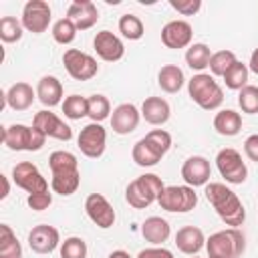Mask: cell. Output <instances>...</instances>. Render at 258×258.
I'll return each instance as SVG.
<instances>
[{
  "label": "cell",
  "mask_w": 258,
  "mask_h": 258,
  "mask_svg": "<svg viewBox=\"0 0 258 258\" xmlns=\"http://www.w3.org/2000/svg\"><path fill=\"white\" fill-rule=\"evenodd\" d=\"M216 165H218V171L220 175L232 183V185H238V183H244L246 177H248V167L246 163L242 161V155L232 149V147H224L218 151L216 155Z\"/></svg>",
  "instance_id": "obj_9"
},
{
  "label": "cell",
  "mask_w": 258,
  "mask_h": 258,
  "mask_svg": "<svg viewBox=\"0 0 258 258\" xmlns=\"http://www.w3.org/2000/svg\"><path fill=\"white\" fill-rule=\"evenodd\" d=\"M248 75H250V69H248L244 62L236 60V62L226 71L224 83H226V87L232 89V91H242V89L248 85Z\"/></svg>",
  "instance_id": "obj_30"
},
{
  "label": "cell",
  "mask_w": 258,
  "mask_h": 258,
  "mask_svg": "<svg viewBox=\"0 0 258 258\" xmlns=\"http://www.w3.org/2000/svg\"><path fill=\"white\" fill-rule=\"evenodd\" d=\"M238 105L244 113L248 115H256L258 113V87L254 85H246L240 93H238Z\"/></svg>",
  "instance_id": "obj_37"
},
{
  "label": "cell",
  "mask_w": 258,
  "mask_h": 258,
  "mask_svg": "<svg viewBox=\"0 0 258 258\" xmlns=\"http://www.w3.org/2000/svg\"><path fill=\"white\" fill-rule=\"evenodd\" d=\"M185 83L183 71L177 64H163L157 73V85L165 93H177Z\"/></svg>",
  "instance_id": "obj_28"
},
{
  "label": "cell",
  "mask_w": 258,
  "mask_h": 258,
  "mask_svg": "<svg viewBox=\"0 0 258 258\" xmlns=\"http://www.w3.org/2000/svg\"><path fill=\"white\" fill-rule=\"evenodd\" d=\"M87 103H89V115L87 117H91L93 123H101V121H105L109 117L111 103H109V99L105 95H91L87 99Z\"/></svg>",
  "instance_id": "obj_33"
},
{
  "label": "cell",
  "mask_w": 258,
  "mask_h": 258,
  "mask_svg": "<svg viewBox=\"0 0 258 258\" xmlns=\"http://www.w3.org/2000/svg\"><path fill=\"white\" fill-rule=\"evenodd\" d=\"M93 46H95V52L99 54V58L105 60V62H117L125 54L123 40L117 34H113L111 30L97 32V36L93 40Z\"/></svg>",
  "instance_id": "obj_17"
},
{
  "label": "cell",
  "mask_w": 258,
  "mask_h": 258,
  "mask_svg": "<svg viewBox=\"0 0 258 258\" xmlns=\"http://www.w3.org/2000/svg\"><path fill=\"white\" fill-rule=\"evenodd\" d=\"M77 145L81 149V153L85 157L97 159L105 153V145H107V131L103 129L101 123H89L81 129L79 137H77Z\"/></svg>",
  "instance_id": "obj_11"
},
{
  "label": "cell",
  "mask_w": 258,
  "mask_h": 258,
  "mask_svg": "<svg viewBox=\"0 0 258 258\" xmlns=\"http://www.w3.org/2000/svg\"><path fill=\"white\" fill-rule=\"evenodd\" d=\"M77 36V26L69 18H60L52 24V38L58 44H71Z\"/></svg>",
  "instance_id": "obj_36"
},
{
  "label": "cell",
  "mask_w": 258,
  "mask_h": 258,
  "mask_svg": "<svg viewBox=\"0 0 258 258\" xmlns=\"http://www.w3.org/2000/svg\"><path fill=\"white\" fill-rule=\"evenodd\" d=\"M12 179L14 183L30 194H38V191H48V181L46 177H42V173L38 171V167L30 161H20L12 167Z\"/></svg>",
  "instance_id": "obj_12"
},
{
  "label": "cell",
  "mask_w": 258,
  "mask_h": 258,
  "mask_svg": "<svg viewBox=\"0 0 258 258\" xmlns=\"http://www.w3.org/2000/svg\"><path fill=\"white\" fill-rule=\"evenodd\" d=\"M169 115H171L169 103L161 97H147L141 105V117L149 125H165L169 121Z\"/></svg>",
  "instance_id": "obj_23"
},
{
  "label": "cell",
  "mask_w": 258,
  "mask_h": 258,
  "mask_svg": "<svg viewBox=\"0 0 258 258\" xmlns=\"http://www.w3.org/2000/svg\"><path fill=\"white\" fill-rule=\"evenodd\" d=\"M36 97L44 107L60 105V101H62V83L52 75H44L36 85Z\"/></svg>",
  "instance_id": "obj_24"
},
{
  "label": "cell",
  "mask_w": 258,
  "mask_h": 258,
  "mask_svg": "<svg viewBox=\"0 0 258 258\" xmlns=\"http://www.w3.org/2000/svg\"><path fill=\"white\" fill-rule=\"evenodd\" d=\"M34 97H36V91H32V87L28 83H14L6 95H4V101L6 105L12 109V111H26L32 103H34Z\"/></svg>",
  "instance_id": "obj_25"
},
{
  "label": "cell",
  "mask_w": 258,
  "mask_h": 258,
  "mask_svg": "<svg viewBox=\"0 0 258 258\" xmlns=\"http://www.w3.org/2000/svg\"><path fill=\"white\" fill-rule=\"evenodd\" d=\"M169 6L183 16H191L202 8V0H169Z\"/></svg>",
  "instance_id": "obj_39"
},
{
  "label": "cell",
  "mask_w": 258,
  "mask_h": 258,
  "mask_svg": "<svg viewBox=\"0 0 258 258\" xmlns=\"http://www.w3.org/2000/svg\"><path fill=\"white\" fill-rule=\"evenodd\" d=\"M0 258H22V246H20V242L14 238L12 242L0 246Z\"/></svg>",
  "instance_id": "obj_41"
},
{
  "label": "cell",
  "mask_w": 258,
  "mask_h": 258,
  "mask_svg": "<svg viewBox=\"0 0 258 258\" xmlns=\"http://www.w3.org/2000/svg\"><path fill=\"white\" fill-rule=\"evenodd\" d=\"M62 62H64L67 73H69L75 81H89V79H93V77L97 75V71H99L97 60H95L91 54L81 52V50H77V48L64 50Z\"/></svg>",
  "instance_id": "obj_10"
},
{
  "label": "cell",
  "mask_w": 258,
  "mask_h": 258,
  "mask_svg": "<svg viewBox=\"0 0 258 258\" xmlns=\"http://www.w3.org/2000/svg\"><path fill=\"white\" fill-rule=\"evenodd\" d=\"M187 91L191 101L202 107L204 111H214L222 105L224 101V91L222 87L216 83V79L212 75L206 73H198L187 81Z\"/></svg>",
  "instance_id": "obj_4"
},
{
  "label": "cell",
  "mask_w": 258,
  "mask_h": 258,
  "mask_svg": "<svg viewBox=\"0 0 258 258\" xmlns=\"http://www.w3.org/2000/svg\"><path fill=\"white\" fill-rule=\"evenodd\" d=\"M163 181L159 175L155 173H145V175H139L135 177L127 189H125V200L131 208L135 210H143L147 206H151L153 202H157L159 194L163 191Z\"/></svg>",
  "instance_id": "obj_5"
},
{
  "label": "cell",
  "mask_w": 258,
  "mask_h": 258,
  "mask_svg": "<svg viewBox=\"0 0 258 258\" xmlns=\"http://www.w3.org/2000/svg\"><path fill=\"white\" fill-rule=\"evenodd\" d=\"M26 204H28L32 210L42 212V210H46V208L52 204V194H50V191H38V194H30V196L26 198Z\"/></svg>",
  "instance_id": "obj_40"
},
{
  "label": "cell",
  "mask_w": 258,
  "mask_h": 258,
  "mask_svg": "<svg viewBox=\"0 0 258 258\" xmlns=\"http://www.w3.org/2000/svg\"><path fill=\"white\" fill-rule=\"evenodd\" d=\"M32 127H36L38 131H42L46 137H54L58 141H71L73 139V129L62 121L58 119L54 113L50 111H38L32 119Z\"/></svg>",
  "instance_id": "obj_15"
},
{
  "label": "cell",
  "mask_w": 258,
  "mask_h": 258,
  "mask_svg": "<svg viewBox=\"0 0 258 258\" xmlns=\"http://www.w3.org/2000/svg\"><path fill=\"white\" fill-rule=\"evenodd\" d=\"M171 234V228H169V222L159 218V216H151L147 218L143 224H141V236L153 244V246H159L163 244Z\"/></svg>",
  "instance_id": "obj_26"
},
{
  "label": "cell",
  "mask_w": 258,
  "mask_h": 258,
  "mask_svg": "<svg viewBox=\"0 0 258 258\" xmlns=\"http://www.w3.org/2000/svg\"><path fill=\"white\" fill-rule=\"evenodd\" d=\"M2 183H4V189H2L0 198H6L8 196V179H6V175H2Z\"/></svg>",
  "instance_id": "obj_46"
},
{
  "label": "cell",
  "mask_w": 258,
  "mask_h": 258,
  "mask_svg": "<svg viewBox=\"0 0 258 258\" xmlns=\"http://www.w3.org/2000/svg\"><path fill=\"white\" fill-rule=\"evenodd\" d=\"M214 129L220 133V135H226V137H234L240 133L242 129V117L240 113L232 111V109H222L216 113L214 117Z\"/></svg>",
  "instance_id": "obj_27"
},
{
  "label": "cell",
  "mask_w": 258,
  "mask_h": 258,
  "mask_svg": "<svg viewBox=\"0 0 258 258\" xmlns=\"http://www.w3.org/2000/svg\"><path fill=\"white\" fill-rule=\"evenodd\" d=\"M206 200L212 204V208L216 210V214L220 216V220L226 224V226H232V228H238L244 224L246 220V210H244V204L240 202V198L230 189L226 187L224 183H208L206 185Z\"/></svg>",
  "instance_id": "obj_2"
},
{
  "label": "cell",
  "mask_w": 258,
  "mask_h": 258,
  "mask_svg": "<svg viewBox=\"0 0 258 258\" xmlns=\"http://www.w3.org/2000/svg\"><path fill=\"white\" fill-rule=\"evenodd\" d=\"M139 119H141V111H137L135 105L131 103H121L119 107L113 109V115H111V129L119 135H127L131 131L137 129L139 125Z\"/></svg>",
  "instance_id": "obj_21"
},
{
  "label": "cell",
  "mask_w": 258,
  "mask_h": 258,
  "mask_svg": "<svg viewBox=\"0 0 258 258\" xmlns=\"http://www.w3.org/2000/svg\"><path fill=\"white\" fill-rule=\"evenodd\" d=\"M194 38V28L185 20H169L161 28V42L167 48H185Z\"/></svg>",
  "instance_id": "obj_18"
},
{
  "label": "cell",
  "mask_w": 258,
  "mask_h": 258,
  "mask_svg": "<svg viewBox=\"0 0 258 258\" xmlns=\"http://www.w3.org/2000/svg\"><path fill=\"white\" fill-rule=\"evenodd\" d=\"M85 212H87L89 220L103 230H107L115 224V210L103 194H89L85 200Z\"/></svg>",
  "instance_id": "obj_14"
},
{
  "label": "cell",
  "mask_w": 258,
  "mask_h": 258,
  "mask_svg": "<svg viewBox=\"0 0 258 258\" xmlns=\"http://www.w3.org/2000/svg\"><path fill=\"white\" fill-rule=\"evenodd\" d=\"M50 18H52V10L44 0H28L22 8V26L28 32L34 34L44 32L50 24Z\"/></svg>",
  "instance_id": "obj_13"
},
{
  "label": "cell",
  "mask_w": 258,
  "mask_h": 258,
  "mask_svg": "<svg viewBox=\"0 0 258 258\" xmlns=\"http://www.w3.org/2000/svg\"><path fill=\"white\" fill-rule=\"evenodd\" d=\"M22 20H16L14 16H2L0 18V40L2 42H16L22 38Z\"/></svg>",
  "instance_id": "obj_34"
},
{
  "label": "cell",
  "mask_w": 258,
  "mask_h": 258,
  "mask_svg": "<svg viewBox=\"0 0 258 258\" xmlns=\"http://www.w3.org/2000/svg\"><path fill=\"white\" fill-rule=\"evenodd\" d=\"M60 258H87V242L77 236L67 238L60 242Z\"/></svg>",
  "instance_id": "obj_38"
},
{
  "label": "cell",
  "mask_w": 258,
  "mask_h": 258,
  "mask_svg": "<svg viewBox=\"0 0 258 258\" xmlns=\"http://www.w3.org/2000/svg\"><path fill=\"white\" fill-rule=\"evenodd\" d=\"M246 248V238L238 228H228L212 234L206 240L208 258H238Z\"/></svg>",
  "instance_id": "obj_6"
},
{
  "label": "cell",
  "mask_w": 258,
  "mask_h": 258,
  "mask_svg": "<svg viewBox=\"0 0 258 258\" xmlns=\"http://www.w3.org/2000/svg\"><path fill=\"white\" fill-rule=\"evenodd\" d=\"M210 173H212L210 161L206 157H202V155H191L181 165V177H183L185 185H189V187L208 185Z\"/></svg>",
  "instance_id": "obj_19"
},
{
  "label": "cell",
  "mask_w": 258,
  "mask_h": 258,
  "mask_svg": "<svg viewBox=\"0 0 258 258\" xmlns=\"http://www.w3.org/2000/svg\"><path fill=\"white\" fill-rule=\"evenodd\" d=\"M212 50L208 44L204 42H196V44H189L187 52H185V62L191 71H204L206 67H210V58H212Z\"/></svg>",
  "instance_id": "obj_29"
},
{
  "label": "cell",
  "mask_w": 258,
  "mask_h": 258,
  "mask_svg": "<svg viewBox=\"0 0 258 258\" xmlns=\"http://www.w3.org/2000/svg\"><path fill=\"white\" fill-rule=\"evenodd\" d=\"M236 54L232 50H218L212 54L210 58V71H212V77H224L226 71L236 62Z\"/></svg>",
  "instance_id": "obj_35"
},
{
  "label": "cell",
  "mask_w": 258,
  "mask_h": 258,
  "mask_svg": "<svg viewBox=\"0 0 258 258\" xmlns=\"http://www.w3.org/2000/svg\"><path fill=\"white\" fill-rule=\"evenodd\" d=\"M67 18L77 26V30H89L97 24L99 10L91 0H75L67 10Z\"/></svg>",
  "instance_id": "obj_20"
},
{
  "label": "cell",
  "mask_w": 258,
  "mask_h": 258,
  "mask_svg": "<svg viewBox=\"0 0 258 258\" xmlns=\"http://www.w3.org/2000/svg\"><path fill=\"white\" fill-rule=\"evenodd\" d=\"M244 153L248 155V159H252V161L258 163V133L246 137V141H244Z\"/></svg>",
  "instance_id": "obj_42"
},
{
  "label": "cell",
  "mask_w": 258,
  "mask_h": 258,
  "mask_svg": "<svg viewBox=\"0 0 258 258\" xmlns=\"http://www.w3.org/2000/svg\"><path fill=\"white\" fill-rule=\"evenodd\" d=\"M46 141V135L36 127L14 123L2 129V143L14 151H38Z\"/></svg>",
  "instance_id": "obj_7"
},
{
  "label": "cell",
  "mask_w": 258,
  "mask_h": 258,
  "mask_svg": "<svg viewBox=\"0 0 258 258\" xmlns=\"http://www.w3.org/2000/svg\"><path fill=\"white\" fill-rule=\"evenodd\" d=\"M109 258H131V256H129L125 250H115V252L109 254Z\"/></svg>",
  "instance_id": "obj_45"
},
{
  "label": "cell",
  "mask_w": 258,
  "mask_h": 258,
  "mask_svg": "<svg viewBox=\"0 0 258 258\" xmlns=\"http://www.w3.org/2000/svg\"><path fill=\"white\" fill-rule=\"evenodd\" d=\"M169 147H171V135L165 129H151L145 137H141L133 145L131 157L137 165L151 167L169 151Z\"/></svg>",
  "instance_id": "obj_3"
},
{
  "label": "cell",
  "mask_w": 258,
  "mask_h": 258,
  "mask_svg": "<svg viewBox=\"0 0 258 258\" xmlns=\"http://www.w3.org/2000/svg\"><path fill=\"white\" fill-rule=\"evenodd\" d=\"M137 258H173V254L169 252V250H165V248H145V250H141L139 254H137Z\"/></svg>",
  "instance_id": "obj_43"
},
{
  "label": "cell",
  "mask_w": 258,
  "mask_h": 258,
  "mask_svg": "<svg viewBox=\"0 0 258 258\" xmlns=\"http://www.w3.org/2000/svg\"><path fill=\"white\" fill-rule=\"evenodd\" d=\"M62 113H64V117H69L73 121H79V119L89 115V103L81 95H69L62 101Z\"/></svg>",
  "instance_id": "obj_31"
},
{
  "label": "cell",
  "mask_w": 258,
  "mask_h": 258,
  "mask_svg": "<svg viewBox=\"0 0 258 258\" xmlns=\"http://www.w3.org/2000/svg\"><path fill=\"white\" fill-rule=\"evenodd\" d=\"M48 167L52 171L50 187L54 194L71 196L81 185V173H79V161L71 151H52L48 157Z\"/></svg>",
  "instance_id": "obj_1"
},
{
  "label": "cell",
  "mask_w": 258,
  "mask_h": 258,
  "mask_svg": "<svg viewBox=\"0 0 258 258\" xmlns=\"http://www.w3.org/2000/svg\"><path fill=\"white\" fill-rule=\"evenodd\" d=\"M58 244H60V234L54 226L40 224L34 226L28 234V246L36 254H50L58 248Z\"/></svg>",
  "instance_id": "obj_16"
},
{
  "label": "cell",
  "mask_w": 258,
  "mask_h": 258,
  "mask_svg": "<svg viewBox=\"0 0 258 258\" xmlns=\"http://www.w3.org/2000/svg\"><path fill=\"white\" fill-rule=\"evenodd\" d=\"M175 246L179 252H183L187 256H196L206 246L204 232L198 226H183L175 234Z\"/></svg>",
  "instance_id": "obj_22"
},
{
  "label": "cell",
  "mask_w": 258,
  "mask_h": 258,
  "mask_svg": "<svg viewBox=\"0 0 258 258\" xmlns=\"http://www.w3.org/2000/svg\"><path fill=\"white\" fill-rule=\"evenodd\" d=\"M248 69L258 75V48L252 52V56H250V67H248Z\"/></svg>",
  "instance_id": "obj_44"
},
{
  "label": "cell",
  "mask_w": 258,
  "mask_h": 258,
  "mask_svg": "<svg viewBox=\"0 0 258 258\" xmlns=\"http://www.w3.org/2000/svg\"><path fill=\"white\" fill-rule=\"evenodd\" d=\"M191 258H198V256H191Z\"/></svg>",
  "instance_id": "obj_47"
},
{
  "label": "cell",
  "mask_w": 258,
  "mask_h": 258,
  "mask_svg": "<svg viewBox=\"0 0 258 258\" xmlns=\"http://www.w3.org/2000/svg\"><path fill=\"white\" fill-rule=\"evenodd\" d=\"M119 32L125 38H129V40H139L143 36L145 28H143V22H141L139 16H135V14H123L119 18Z\"/></svg>",
  "instance_id": "obj_32"
},
{
  "label": "cell",
  "mask_w": 258,
  "mask_h": 258,
  "mask_svg": "<svg viewBox=\"0 0 258 258\" xmlns=\"http://www.w3.org/2000/svg\"><path fill=\"white\" fill-rule=\"evenodd\" d=\"M157 204L165 212H191L198 204V194L189 185H167L157 198Z\"/></svg>",
  "instance_id": "obj_8"
}]
</instances>
